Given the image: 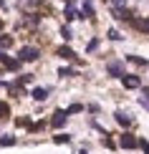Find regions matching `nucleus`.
<instances>
[{
	"label": "nucleus",
	"mask_w": 149,
	"mask_h": 154,
	"mask_svg": "<svg viewBox=\"0 0 149 154\" xmlns=\"http://www.w3.org/2000/svg\"><path fill=\"white\" fill-rule=\"evenodd\" d=\"M36 58H38V48H33V46H25V48H20V53H18V61L20 63L36 61Z\"/></svg>",
	"instance_id": "f257e3e1"
},
{
	"label": "nucleus",
	"mask_w": 149,
	"mask_h": 154,
	"mask_svg": "<svg viewBox=\"0 0 149 154\" xmlns=\"http://www.w3.org/2000/svg\"><path fill=\"white\" fill-rule=\"evenodd\" d=\"M119 146H121V149H134V146H139V139H134L132 134H121Z\"/></svg>",
	"instance_id": "f03ea898"
},
{
	"label": "nucleus",
	"mask_w": 149,
	"mask_h": 154,
	"mask_svg": "<svg viewBox=\"0 0 149 154\" xmlns=\"http://www.w3.org/2000/svg\"><path fill=\"white\" fill-rule=\"evenodd\" d=\"M121 83H124V88H139L141 81H139V76H126L124 73L121 76Z\"/></svg>",
	"instance_id": "7ed1b4c3"
},
{
	"label": "nucleus",
	"mask_w": 149,
	"mask_h": 154,
	"mask_svg": "<svg viewBox=\"0 0 149 154\" xmlns=\"http://www.w3.org/2000/svg\"><path fill=\"white\" fill-rule=\"evenodd\" d=\"M66 116H68V111H56V114H53V119H51V124H53L56 129H61V126L66 124Z\"/></svg>",
	"instance_id": "20e7f679"
},
{
	"label": "nucleus",
	"mask_w": 149,
	"mask_h": 154,
	"mask_svg": "<svg viewBox=\"0 0 149 154\" xmlns=\"http://www.w3.org/2000/svg\"><path fill=\"white\" fill-rule=\"evenodd\" d=\"M0 61H3V66H8L10 71H15V68H20V61H15V58H8V56H0Z\"/></svg>",
	"instance_id": "39448f33"
},
{
	"label": "nucleus",
	"mask_w": 149,
	"mask_h": 154,
	"mask_svg": "<svg viewBox=\"0 0 149 154\" xmlns=\"http://www.w3.org/2000/svg\"><path fill=\"white\" fill-rule=\"evenodd\" d=\"M109 73H111V76H119V79H121V76H124V66H121V63H109Z\"/></svg>",
	"instance_id": "423d86ee"
},
{
	"label": "nucleus",
	"mask_w": 149,
	"mask_h": 154,
	"mask_svg": "<svg viewBox=\"0 0 149 154\" xmlns=\"http://www.w3.org/2000/svg\"><path fill=\"white\" fill-rule=\"evenodd\" d=\"M134 23V28H139V30H144V33H149V18H137V20H132Z\"/></svg>",
	"instance_id": "0eeeda50"
},
{
	"label": "nucleus",
	"mask_w": 149,
	"mask_h": 154,
	"mask_svg": "<svg viewBox=\"0 0 149 154\" xmlns=\"http://www.w3.org/2000/svg\"><path fill=\"white\" fill-rule=\"evenodd\" d=\"M58 56H61V58H68V61H73V58H76V53H73L68 46H61V48H58Z\"/></svg>",
	"instance_id": "6e6552de"
},
{
	"label": "nucleus",
	"mask_w": 149,
	"mask_h": 154,
	"mask_svg": "<svg viewBox=\"0 0 149 154\" xmlns=\"http://www.w3.org/2000/svg\"><path fill=\"white\" fill-rule=\"evenodd\" d=\"M33 99L36 101H46L48 99V91H46V88H33Z\"/></svg>",
	"instance_id": "1a4fd4ad"
},
{
	"label": "nucleus",
	"mask_w": 149,
	"mask_h": 154,
	"mask_svg": "<svg viewBox=\"0 0 149 154\" xmlns=\"http://www.w3.org/2000/svg\"><path fill=\"white\" fill-rule=\"evenodd\" d=\"M114 116H116V121H119V124H121V126H129V124H132V119H129V116H126V114H121V111H116V114H114Z\"/></svg>",
	"instance_id": "9d476101"
},
{
	"label": "nucleus",
	"mask_w": 149,
	"mask_h": 154,
	"mask_svg": "<svg viewBox=\"0 0 149 154\" xmlns=\"http://www.w3.org/2000/svg\"><path fill=\"white\" fill-rule=\"evenodd\" d=\"M81 13H83V15H88V18L94 15V5H91V0H83V10H81Z\"/></svg>",
	"instance_id": "9b49d317"
},
{
	"label": "nucleus",
	"mask_w": 149,
	"mask_h": 154,
	"mask_svg": "<svg viewBox=\"0 0 149 154\" xmlns=\"http://www.w3.org/2000/svg\"><path fill=\"white\" fill-rule=\"evenodd\" d=\"M53 142H56V144H68V142H71V137H68V134H56Z\"/></svg>",
	"instance_id": "f8f14e48"
},
{
	"label": "nucleus",
	"mask_w": 149,
	"mask_h": 154,
	"mask_svg": "<svg viewBox=\"0 0 149 154\" xmlns=\"http://www.w3.org/2000/svg\"><path fill=\"white\" fill-rule=\"evenodd\" d=\"M15 144V137H0V146H13Z\"/></svg>",
	"instance_id": "ddd939ff"
},
{
	"label": "nucleus",
	"mask_w": 149,
	"mask_h": 154,
	"mask_svg": "<svg viewBox=\"0 0 149 154\" xmlns=\"http://www.w3.org/2000/svg\"><path fill=\"white\" fill-rule=\"evenodd\" d=\"M79 15H81V13H79V10H73L71 5L66 8V18H68V20H73V18H79Z\"/></svg>",
	"instance_id": "4468645a"
},
{
	"label": "nucleus",
	"mask_w": 149,
	"mask_h": 154,
	"mask_svg": "<svg viewBox=\"0 0 149 154\" xmlns=\"http://www.w3.org/2000/svg\"><path fill=\"white\" fill-rule=\"evenodd\" d=\"M58 73H61L63 79H71V76H76V71H73V68H61Z\"/></svg>",
	"instance_id": "2eb2a0df"
},
{
	"label": "nucleus",
	"mask_w": 149,
	"mask_h": 154,
	"mask_svg": "<svg viewBox=\"0 0 149 154\" xmlns=\"http://www.w3.org/2000/svg\"><path fill=\"white\" fill-rule=\"evenodd\" d=\"M8 114H10V106L5 101H0V116H8Z\"/></svg>",
	"instance_id": "dca6fc26"
},
{
	"label": "nucleus",
	"mask_w": 149,
	"mask_h": 154,
	"mask_svg": "<svg viewBox=\"0 0 149 154\" xmlns=\"http://www.w3.org/2000/svg\"><path fill=\"white\" fill-rule=\"evenodd\" d=\"M139 146H141L144 154H149V142H147V139H139Z\"/></svg>",
	"instance_id": "f3484780"
},
{
	"label": "nucleus",
	"mask_w": 149,
	"mask_h": 154,
	"mask_svg": "<svg viewBox=\"0 0 149 154\" xmlns=\"http://www.w3.org/2000/svg\"><path fill=\"white\" fill-rule=\"evenodd\" d=\"M109 38H111V41H121V33L119 30H109Z\"/></svg>",
	"instance_id": "a211bd4d"
},
{
	"label": "nucleus",
	"mask_w": 149,
	"mask_h": 154,
	"mask_svg": "<svg viewBox=\"0 0 149 154\" xmlns=\"http://www.w3.org/2000/svg\"><path fill=\"white\" fill-rule=\"evenodd\" d=\"M129 61H132V63H137V66H144V63H147L144 58H137V56H129Z\"/></svg>",
	"instance_id": "6ab92c4d"
},
{
	"label": "nucleus",
	"mask_w": 149,
	"mask_h": 154,
	"mask_svg": "<svg viewBox=\"0 0 149 154\" xmlns=\"http://www.w3.org/2000/svg\"><path fill=\"white\" fill-rule=\"evenodd\" d=\"M81 109H83L81 104H73V106H68V114H79V111H81Z\"/></svg>",
	"instance_id": "aec40b11"
},
{
	"label": "nucleus",
	"mask_w": 149,
	"mask_h": 154,
	"mask_svg": "<svg viewBox=\"0 0 149 154\" xmlns=\"http://www.w3.org/2000/svg\"><path fill=\"white\" fill-rule=\"evenodd\" d=\"M139 104L144 106V109H149V94H144V96H141V99H139Z\"/></svg>",
	"instance_id": "412c9836"
},
{
	"label": "nucleus",
	"mask_w": 149,
	"mask_h": 154,
	"mask_svg": "<svg viewBox=\"0 0 149 154\" xmlns=\"http://www.w3.org/2000/svg\"><path fill=\"white\" fill-rule=\"evenodd\" d=\"M61 35H63V38L68 41V38H71V28H61Z\"/></svg>",
	"instance_id": "4be33fe9"
},
{
	"label": "nucleus",
	"mask_w": 149,
	"mask_h": 154,
	"mask_svg": "<svg viewBox=\"0 0 149 154\" xmlns=\"http://www.w3.org/2000/svg\"><path fill=\"white\" fill-rule=\"evenodd\" d=\"M10 46V38H0V48H8Z\"/></svg>",
	"instance_id": "5701e85b"
},
{
	"label": "nucleus",
	"mask_w": 149,
	"mask_h": 154,
	"mask_svg": "<svg viewBox=\"0 0 149 154\" xmlns=\"http://www.w3.org/2000/svg\"><path fill=\"white\" fill-rule=\"evenodd\" d=\"M111 5L114 8H124V0H111Z\"/></svg>",
	"instance_id": "b1692460"
},
{
	"label": "nucleus",
	"mask_w": 149,
	"mask_h": 154,
	"mask_svg": "<svg viewBox=\"0 0 149 154\" xmlns=\"http://www.w3.org/2000/svg\"><path fill=\"white\" fill-rule=\"evenodd\" d=\"M0 30H3V20H0Z\"/></svg>",
	"instance_id": "393cba45"
}]
</instances>
